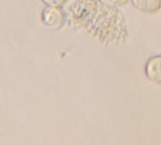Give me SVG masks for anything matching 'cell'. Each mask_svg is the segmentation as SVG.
<instances>
[{
    "label": "cell",
    "instance_id": "6da1fadb",
    "mask_svg": "<svg viewBox=\"0 0 161 145\" xmlns=\"http://www.w3.org/2000/svg\"><path fill=\"white\" fill-rule=\"evenodd\" d=\"M83 1L97 18L82 22V26L107 42H114L127 36L124 17L117 9L105 4L102 0Z\"/></svg>",
    "mask_w": 161,
    "mask_h": 145
},
{
    "label": "cell",
    "instance_id": "7a4b0ae2",
    "mask_svg": "<svg viewBox=\"0 0 161 145\" xmlns=\"http://www.w3.org/2000/svg\"><path fill=\"white\" fill-rule=\"evenodd\" d=\"M42 24L47 28L58 30L64 26L67 16L64 11L59 6H47L41 14Z\"/></svg>",
    "mask_w": 161,
    "mask_h": 145
},
{
    "label": "cell",
    "instance_id": "3957f363",
    "mask_svg": "<svg viewBox=\"0 0 161 145\" xmlns=\"http://www.w3.org/2000/svg\"><path fill=\"white\" fill-rule=\"evenodd\" d=\"M145 73L149 81L161 84V55H155L147 60Z\"/></svg>",
    "mask_w": 161,
    "mask_h": 145
},
{
    "label": "cell",
    "instance_id": "277c9868",
    "mask_svg": "<svg viewBox=\"0 0 161 145\" xmlns=\"http://www.w3.org/2000/svg\"><path fill=\"white\" fill-rule=\"evenodd\" d=\"M135 9L146 14H153L161 9V0H130Z\"/></svg>",
    "mask_w": 161,
    "mask_h": 145
},
{
    "label": "cell",
    "instance_id": "5b68a950",
    "mask_svg": "<svg viewBox=\"0 0 161 145\" xmlns=\"http://www.w3.org/2000/svg\"><path fill=\"white\" fill-rule=\"evenodd\" d=\"M41 1L44 4L47 5V6H59V7H61L67 3L68 0H41Z\"/></svg>",
    "mask_w": 161,
    "mask_h": 145
},
{
    "label": "cell",
    "instance_id": "8992f818",
    "mask_svg": "<svg viewBox=\"0 0 161 145\" xmlns=\"http://www.w3.org/2000/svg\"><path fill=\"white\" fill-rule=\"evenodd\" d=\"M113 4L116 5V6H124L125 4H127L128 0H110Z\"/></svg>",
    "mask_w": 161,
    "mask_h": 145
}]
</instances>
